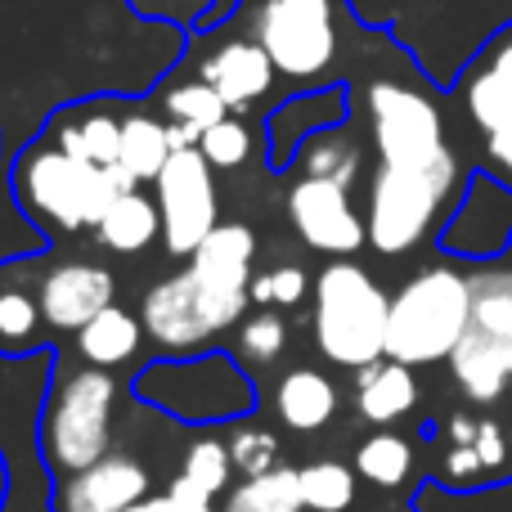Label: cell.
Wrapping results in <instances>:
<instances>
[{"label": "cell", "instance_id": "1", "mask_svg": "<svg viewBox=\"0 0 512 512\" xmlns=\"http://www.w3.org/2000/svg\"><path fill=\"white\" fill-rule=\"evenodd\" d=\"M472 324V279L454 265H427L391 297L387 315V360L441 364L459 351Z\"/></svg>", "mask_w": 512, "mask_h": 512}, {"label": "cell", "instance_id": "2", "mask_svg": "<svg viewBox=\"0 0 512 512\" xmlns=\"http://www.w3.org/2000/svg\"><path fill=\"white\" fill-rule=\"evenodd\" d=\"M18 198L36 221L54 225L63 234H77L86 225H99L104 212L122 194H131L135 180L122 167H95L86 158H72L59 144H41L18 162Z\"/></svg>", "mask_w": 512, "mask_h": 512}, {"label": "cell", "instance_id": "3", "mask_svg": "<svg viewBox=\"0 0 512 512\" xmlns=\"http://www.w3.org/2000/svg\"><path fill=\"white\" fill-rule=\"evenodd\" d=\"M387 315L391 301L364 265L333 261L315 279V346L333 364L364 369L387 360Z\"/></svg>", "mask_w": 512, "mask_h": 512}, {"label": "cell", "instance_id": "4", "mask_svg": "<svg viewBox=\"0 0 512 512\" xmlns=\"http://www.w3.org/2000/svg\"><path fill=\"white\" fill-rule=\"evenodd\" d=\"M459 189V162H436V167H382L369 185V243L382 256H405L432 234L445 203Z\"/></svg>", "mask_w": 512, "mask_h": 512}, {"label": "cell", "instance_id": "5", "mask_svg": "<svg viewBox=\"0 0 512 512\" xmlns=\"http://www.w3.org/2000/svg\"><path fill=\"white\" fill-rule=\"evenodd\" d=\"M450 369L468 400L490 405L504 396L512 382V270L472 274V324Z\"/></svg>", "mask_w": 512, "mask_h": 512}, {"label": "cell", "instance_id": "6", "mask_svg": "<svg viewBox=\"0 0 512 512\" xmlns=\"http://www.w3.org/2000/svg\"><path fill=\"white\" fill-rule=\"evenodd\" d=\"M113 400L117 382L104 369H77L54 387L45 409V459L59 472H81L108 459L113 445Z\"/></svg>", "mask_w": 512, "mask_h": 512}, {"label": "cell", "instance_id": "7", "mask_svg": "<svg viewBox=\"0 0 512 512\" xmlns=\"http://www.w3.org/2000/svg\"><path fill=\"white\" fill-rule=\"evenodd\" d=\"M364 104H369V131L382 167H436L454 158L445 144L441 108L423 90H409L400 81H373Z\"/></svg>", "mask_w": 512, "mask_h": 512}, {"label": "cell", "instance_id": "8", "mask_svg": "<svg viewBox=\"0 0 512 512\" xmlns=\"http://www.w3.org/2000/svg\"><path fill=\"white\" fill-rule=\"evenodd\" d=\"M252 41L283 77H319L337 59V0H261Z\"/></svg>", "mask_w": 512, "mask_h": 512}, {"label": "cell", "instance_id": "9", "mask_svg": "<svg viewBox=\"0 0 512 512\" xmlns=\"http://www.w3.org/2000/svg\"><path fill=\"white\" fill-rule=\"evenodd\" d=\"M243 306H248V297H225V292L207 288L194 270H185V274L162 279L158 288L144 297L140 324L149 328V337L158 346H167V351H194L207 337L239 324Z\"/></svg>", "mask_w": 512, "mask_h": 512}, {"label": "cell", "instance_id": "10", "mask_svg": "<svg viewBox=\"0 0 512 512\" xmlns=\"http://www.w3.org/2000/svg\"><path fill=\"white\" fill-rule=\"evenodd\" d=\"M153 185H158L162 243H167V252L171 256H194L198 243L221 225L212 162L203 158V149H176Z\"/></svg>", "mask_w": 512, "mask_h": 512}, {"label": "cell", "instance_id": "11", "mask_svg": "<svg viewBox=\"0 0 512 512\" xmlns=\"http://www.w3.org/2000/svg\"><path fill=\"white\" fill-rule=\"evenodd\" d=\"M288 221L306 248L328 252V256H351L369 239V225L351 207V189L337 185V180L301 176L288 189Z\"/></svg>", "mask_w": 512, "mask_h": 512}, {"label": "cell", "instance_id": "12", "mask_svg": "<svg viewBox=\"0 0 512 512\" xmlns=\"http://www.w3.org/2000/svg\"><path fill=\"white\" fill-rule=\"evenodd\" d=\"M459 104L468 113V122L481 135H504L512 131V23L499 27L481 54L463 68L459 81Z\"/></svg>", "mask_w": 512, "mask_h": 512}, {"label": "cell", "instance_id": "13", "mask_svg": "<svg viewBox=\"0 0 512 512\" xmlns=\"http://www.w3.org/2000/svg\"><path fill=\"white\" fill-rule=\"evenodd\" d=\"M441 243L459 256H472V261H486V256L512 248V189L499 176H472Z\"/></svg>", "mask_w": 512, "mask_h": 512}, {"label": "cell", "instance_id": "14", "mask_svg": "<svg viewBox=\"0 0 512 512\" xmlns=\"http://www.w3.org/2000/svg\"><path fill=\"white\" fill-rule=\"evenodd\" d=\"M113 292H117V283L104 265L68 261L45 274L36 301H41V319L50 328H72V333H81L90 319L113 306Z\"/></svg>", "mask_w": 512, "mask_h": 512}, {"label": "cell", "instance_id": "15", "mask_svg": "<svg viewBox=\"0 0 512 512\" xmlns=\"http://www.w3.org/2000/svg\"><path fill=\"white\" fill-rule=\"evenodd\" d=\"M149 499V468L135 459H99L63 481L59 512H126Z\"/></svg>", "mask_w": 512, "mask_h": 512}, {"label": "cell", "instance_id": "16", "mask_svg": "<svg viewBox=\"0 0 512 512\" xmlns=\"http://www.w3.org/2000/svg\"><path fill=\"white\" fill-rule=\"evenodd\" d=\"M252 256L256 234L248 225H216L194 252L189 270L207 283V288L225 292V297H252Z\"/></svg>", "mask_w": 512, "mask_h": 512}, {"label": "cell", "instance_id": "17", "mask_svg": "<svg viewBox=\"0 0 512 512\" xmlns=\"http://www.w3.org/2000/svg\"><path fill=\"white\" fill-rule=\"evenodd\" d=\"M203 81L230 104V113H234V108H248L252 99H261L265 90H270L274 63L256 41H230L203 63Z\"/></svg>", "mask_w": 512, "mask_h": 512}, {"label": "cell", "instance_id": "18", "mask_svg": "<svg viewBox=\"0 0 512 512\" xmlns=\"http://www.w3.org/2000/svg\"><path fill=\"white\" fill-rule=\"evenodd\" d=\"M418 405V382L414 369L400 360H378L364 364L360 382H355V414L373 427H391Z\"/></svg>", "mask_w": 512, "mask_h": 512}, {"label": "cell", "instance_id": "19", "mask_svg": "<svg viewBox=\"0 0 512 512\" xmlns=\"http://www.w3.org/2000/svg\"><path fill=\"white\" fill-rule=\"evenodd\" d=\"M274 409H279L283 427H292V432H319L337 414V387L319 369H292L283 373L279 391H274Z\"/></svg>", "mask_w": 512, "mask_h": 512}, {"label": "cell", "instance_id": "20", "mask_svg": "<svg viewBox=\"0 0 512 512\" xmlns=\"http://www.w3.org/2000/svg\"><path fill=\"white\" fill-rule=\"evenodd\" d=\"M171 153L176 149H171L167 122H158V117H149V113L122 117V158H117V167H122L135 185L158 180L162 167L171 162Z\"/></svg>", "mask_w": 512, "mask_h": 512}, {"label": "cell", "instance_id": "21", "mask_svg": "<svg viewBox=\"0 0 512 512\" xmlns=\"http://www.w3.org/2000/svg\"><path fill=\"white\" fill-rule=\"evenodd\" d=\"M95 230L113 252H144L162 234V212L153 198H144L140 189H131V194H122L113 207H108L104 221H99Z\"/></svg>", "mask_w": 512, "mask_h": 512}, {"label": "cell", "instance_id": "22", "mask_svg": "<svg viewBox=\"0 0 512 512\" xmlns=\"http://www.w3.org/2000/svg\"><path fill=\"white\" fill-rule=\"evenodd\" d=\"M140 337H144V324H135V315H126L122 306H108L104 315H95L77 333V351L86 355L95 369H113V364L131 360Z\"/></svg>", "mask_w": 512, "mask_h": 512}, {"label": "cell", "instance_id": "23", "mask_svg": "<svg viewBox=\"0 0 512 512\" xmlns=\"http://www.w3.org/2000/svg\"><path fill=\"white\" fill-rule=\"evenodd\" d=\"M301 481L297 468H274L261 477H243V486L230 490L221 512H301Z\"/></svg>", "mask_w": 512, "mask_h": 512}, {"label": "cell", "instance_id": "24", "mask_svg": "<svg viewBox=\"0 0 512 512\" xmlns=\"http://www.w3.org/2000/svg\"><path fill=\"white\" fill-rule=\"evenodd\" d=\"M230 472H234V459H230V445H221V441H194L189 445V454H185V468H180V477H176V486L171 490H180V495H189V499H203V504H212L216 495H221L225 486H230Z\"/></svg>", "mask_w": 512, "mask_h": 512}, {"label": "cell", "instance_id": "25", "mask_svg": "<svg viewBox=\"0 0 512 512\" xmlns=\"http://www.w3.org/2000/svg\"><path fill=\"white\" fill-rule=\"evenodd\" d=\"M59 149L72 158H86L95 167H117L122 158V122L108 113H86L77 122L59 126Z\"/></svg>", "mask_w": 512, "mask_h": 512}, {"label": "cell", "instance_id": "26", "mask_svg": "<svg viewBox=\"0 0 512 512\" xmlns=\"http://www.w3.org/2000/svg\"><path fill=\"white\" fill-rule=\"evenodd\" d=\"M297 481L306 512H346L355 499V472L337 459L306 463V468H297Z\"/></svg>", "mask_w": 512, "mask_h": 512}, {"label": "cell", "instance_id": "27", "mask_svg": "<svg viewBox=\"0 0 512 512\" xmlns=\"http://www.w3.org/2000/svg\"><path fill=\"white\" fill-rule=\"evenodd\" d=\"M355 472H360L364 481H373V486H382V490H396V486H405V477L414 472V450H409L405 436L378 432L360 445V454H355Z\"/></svg>", "mask_w": 512, "mask_h": 512}, {"label": "cell", "instance_id": "28", "mask_svg": "<svg viewBox=\"0 0 512 512\" xmlns=\"http://www.w3.org/2000/svg\"><path fill=\"white\" fill-rule=\"evenodd\" d=\"M225 117H230V104H225V99L216 95V90L207 86L203 77L185 81V86H176L167 95V122L189 126V131H198V135H203L207 126L225 122Z\"/></svg>", "mask_w": 512, "mask_h": 512}, {"label": "cell", "instance_id": "29", "mask_svg": "<svg viewBox=\"0 0 512 512\" xmlns=\"http://www.w3.org/2000/svg\"><path fill=\"white\" fill-rule=\"evenodd\" d=\"M301 167H306V176L337 180V185L351 189L355 171H360V149L351 140H342V135H306Z\"/></svg>", "mask_w": 512, "mask_h": 512}, {"label": "cell", "instance_id": "30", "mask_svg": "<svg viewBox=\"0 0 512 512\" xmlns=\"http://www.w3.org/2000/svg\"><path fill=\"white\" fill-rule=\"evenodd\" d=\"M230 459H234V472H243V477L274 472L279 468V436H270L265 427H239L230 436Z\"/></svg>", "mask_w": 512, "mask_h": 512}, {"label": "cell", "instance_id": "31", "mask_svg": "<svg viewBox=\"0 0 512 512\" xmlns=\"http://www.w3.org/2000/svg\"><path fill=\"white\" fill-rule=\"evenodd\" d=\"M239 342H243V355H248V360L270 364V360H279L283 346H288V324H283L279 315H270V310H261V315L243 319Z\"/></svg>", "mask_w": 512, "mask_h": 512}, {"label": "cell", "instance_id": "32", "mask_svg": "<svg viewBox=\"0 0 512 512\" xmlns=\"http://www.w3.org/2000/svg\"><path fill=\"white\" fill-rule=\"evenodd\" d=\"M248 126L234 122V117H225V122L207 126L203 140H198V149H203V158L212 162V167H239L243 158H248Z\"/></svg>", "mask_w": 512, "mask_h": 512}, {"label": "cell", "instance_id": "33", "mask_svg": "<svg viewBox=\"0 0 512 512\" xmlns=\"http://www.w3.org/2000/svg\"><path fill=\"white\" fill-rule=\"evenodd\" d=\"M41 324V301H32L27 292L5 288L0 292V342H27Z\"/></svg>", "mask_w": 512, "mask_h": 512}, {"label": "cell", "instance_id": "34", "mask_svg": "<svg viewBox=\"0 0 512 512\" xmlns=\"http://www.w3.org/2000/svg\"><path fill=\"white\" fill-rule=\"evenodd\" d=\"M306 292H310V279L301 265H279V270L261 274V279L252 283V297L265 301V306H297Z\"/></svg>", "mask_w": 512, "mask_h": 512}, {"label": "cell", "instance_id": "35", "mask_svg": "<svg viewBox=\"0 0 512 512\" xmlns=\"http://www.w3.org/2000/svg\"><path fill=\"white\" fill-rule=\"evenodd\" d=\"M441 472H445V481H450V486H481V481H490V472H486V463H481L477 445H450Z\"/></svg>", "mask_w": 512, "mask_h": 512}, {"label": "cell", "instance_id": "36", "mask_svg": "<svg viewBox=\"0 0 512 512\" xmlns=\"http://www.w3.org/2000/svg\"><path fill=\"white\" fill-rule=\"evenodd\" d=\"M477 454H481V463H486V472L490 477H504V468H508V436H504V427L495 423V418H481L477 423Z\"/></svg>", "mask_w": 512, "mask_h": 512}, {"label": "cell", "instance_id": "37", "mask_svg": "<svg viewBox=\"0 0 512 512\" xmlns=\"http://www.w3.org/2000/svg\"><path fill=\"white\" fill-rule=\"evenodd\" d=\"M126 512H212V504H203V499H189V495H180V490H167V495L140 499V504L126 508Z\"/></svg>", "mask_w": 512, "mask_h": 512}, {"label": "cell", "instance_id": "38", "mask_svg": "<svg viewBox=\"0 0 512 512\" xmlns=\"http://www.w3.org/2000/svg\"><path fill=\"white\" fill-rule=\"evenodd\" d=\"M486 167H490V176H499L512 189V131L486 140Z\"/></svg>", "mask_w": 512, "mask_h": 512}, {"label": "cell", "instance_id": "39", "mask_svg": "<svg viewBox=\"0 0 512 512\" xmlns=\"http://www.w3.org/2000/svg\"><path fill=\"white\" fill-rule=\"evenodd\" d=\"M0 490H5V472H0Z\"/></svg>", "mask_w": 512, "mask_h": 512}, {"label": "cell", "instance_id": "40", "mask_svg": "<svg viewBox=\"0 0 512 512\" xmlns=\"http://www.w3.org/2000/svg\"><path fill=\"white\" fill-rule=\"evenodd\" d=\"M508 256H512V248H508Z\"/></svg>", "mask_w": 512, "mask_h": 512}]
</instances>
